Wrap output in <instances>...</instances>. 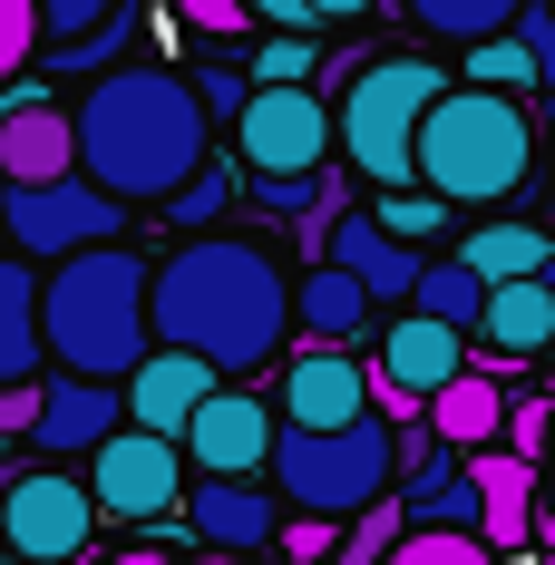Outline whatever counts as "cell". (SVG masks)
<instances>
[{
  "mask_svg": "<svg viewBox=\"0 0 555 565\" xmlns=\"http://www.w3.org/2000/svg\"><path fill=\"white\" fill-rule=\"evenodd\" d=\"M536 565H555V546H546V556H536Z\"/></svg>",
  "mask_w": 555,
  "mask_h": 565,
  "instance_id": "48",
  "label": "cell"
},
{
  "mask_svg": "<svg viewBox=\"0 0 555 565\" xmlns=\"http://www.w3.org/2000/svg\"><path fill=\"white\" fill-rule=\"evenodd\" d=\"M399 429H389L381 409L361 419V429H282L274 449V488L292 498V516H361L381 508L389 488H399Z\"/></svg>",
  "mask_w": 555,
  "mask_h": 565,
  "instance_id": "6",
  "label": "cell"
},
{
  "mask_svg": "<svg viewBox=\"0 0 555 565\" xmlns=\"http://www.w3.org/2000/svg\"><path fill=\"white\" fill-rule=\"evenodd\" d=\"M371 0H312V20H361Z\"/></svg>",
  "mask_w": 555,
  "mask_h": 565,
  "instance_id": "42",
  "label": "cell"
},
{
  "mask_svg": "<svg viewBox=\"0 0 555 565\" xmlns=\"http://www.w3.org/2000/svg\"><path fill=\"white\" fill-rule=\"evenodd\" d=\"M458 264H478L488 282H536V274L555 264V244H546V225H516V215H498V225H468Z\"/></svg>",
  "mask_w": 555,
  "mask_h": 565,
  "instance_id": "25",
  "label": "cell"
},
{
  "mask_svg": "<svg viewBox=\"0 0 555 565\" xmlns=\"http://www.w3.org/2000/svg\"><path fill=\"white\" fill-rule=\"evenodd\" d=\"M458 351H468V332H448V322H429V312H399V322L381 332V361H371V371L399 381V391H419V399H439V391L468 381Z\"/></svg>",
  "mask_w": 555,
  "mask_h": 565,
  "instance_id": "17",
  "label": "cell"
},
{
  "mask_svg": "<svg viewBox=\"0 0 555 565\" xmlns=\"http://www.w3.org/2000/svg\"><path fill=\"white\" fill-rule=\"evenodd\" d=\"M157 274L127 254V244H98V254H68L50 274V361L68 381H137L157 351Z\"/></svg>",
  "mask_w": 555,
  "mask_h": 565,
  "instance_id": "3",
  "label": "cell"
},
{
  "mask_svg": "<svg viewBox=\"0 0 555 565\" xmlns=\"http://www.w3.org/2000/svg\"><path fill=\"white\" fill-rule=\"evenodd\" d=\"M292 565H341V526L332 516H282V536H274Z\"/></svg>",
  "mask_w": 555,
  "mask_h": 565,
  "instance_id": "37",
  "label": "cell"
},
{
  "mask_svg": "<svg viewBox=\"0 0 555 565\" xmlns=\"http://www.w3.org/2000/svg\"><path fill=\"white\" fill-rule=\"evenodd\" d=\"M0 565H20V556H10V536H0Z\"/></svg>",
  "mask_w": 555,
  "mask_h": 565,
  "instance_id": "46",
  "label": "cell"
},
{
  "mask_svg": "<svg viewBox=\"0 0 555 565\" xmlns=\"http://www.w3.org/2000/svg\"><path fill=\"white\" fill-rule=\"evenodd\" d=\"M546 429H555V419H546V399H516V419H506V449H516V458H536V449H546Z\"/></svg>",
  "mask_w": 555,
  "mask_h": 565,
  "instance_id": "39",
  "label": "cell"
},
{
  "mask_svg": "<svg viewBox=\"0 0 555 565\" xmlns=\"http://www.w3.org/2000/svg\"><path fill=\"white\" fill-rule=\"evenodd\" d=\"M546 292H555V264H546Z\"/></svg>",
  "mask_w": 555,
  "mask_h": 565,
  "instance_id": "47",
  "label": "cell"
},
{
  "mask_svg": "<svg viewBox=\"0 0 555 565\" xmlns=\"http://www.w3.org/2000/svg\"><path fill=\"white\" fill-rule=\"evenodd\" d=\"M244 58H254V88H312V78H322V50H312L302 30H264Z\"/></svg>",
  "mask_w": 555,
  "mask_h": 565,
  "instance_id": "29",
  "label": "cell"
},
{
  "mask_svg": "<svg viewBox=\"0 0 555 565\" xmlns=\"http://www.w3.org/2000/svg\"><path fill=\"white\" fill-rule=\"evenodd\" d=\"M215 391H224V371H215V361H195V351H157V361L127 381V419L185 449V429L205 419V399H215Z\"/></svg>",
  "mask_w": 555,
  "mask_h": 565,
  "instance_id": "14",
  "label": "cell"
},
{
  "mask_svg": "<svg viewBox=\"0 0 555 565\" xmlns=\"http://www.w3.org/2000/svg\"><path fill=\"white\" fill-rule=\"evenodd\" d=\"M254 20H264V30H322L312 0H254Z\"/></svg>",
  "mask_w": 555,
  "mask_h": 565,
  "instance_id": "41",
  "label": "cell"
},
{
  "mask_svg": "<svg viewBox=\"0 0 555 565\" xmlns=\"http://www.w3.org/2000/svg\"><path fill=\"white\" fill-rule=\"evenodd\" d=\"M108 565H167V556H157V546H127V556H108Z\"/></svg>",
  "mask_w": 555,
  "mask_h": 565,
  "instance_id": "43",
  "label": "cell"
},
{
  "mask_svg": "<svg viewBox=\"0 0 555 565\" xmlns=\"http://www.w3.org/2000/svg\"><path fill=\"white\" fill-rule=\"evenodd\" d=\"M526 175H536V117H526V98H498V88L458 78L429 108V127H419V185L458 215V205H516Z\"/></svg>",
  "mask_w": 555,
  "mask_h": 565,
  "instance_id": "4",
  "label": "cell"
},
{
  "mask_svg": "<svg viewBox=\"0 0 555 565\" xmlns=\"http://www.w3.org/2000/svg\"><path fill=\"white\" fill-rule=\"evenodd\" d=\"M371 292H361V274H341V264H302V282H292V322H302V341H322V351H351V341L371 332Z\"/></svg>",
  "mask_w": 555,
  "mask_h": 565,
  "instance_id": "20",
  "label": "cell"
},
{
  "mask_svg": "<svg viewBox=\"0 0 555 565\" xmlns=\"http://www.w3.org/2000/svg\"><path fill=\"white\" fill-rule=\"evenodd\" d=\"M117 10H137V0H40V30H50V58H68V50H88L98 30H108Z\"/></svg>",
  "mask_w": 555,
  "mask_h": 565,
  "instance_id": "30",
  "label": "cell"
},
{
  "mask_svg": "<svg viewBox=\"0 0 555 565\" xmlns=\"http://www.w3.org/2000/svg\"><path fill=\"white\" fill-rule=\"evenodd\" d=\"M50 371V282L20 254H0V391Z\"/></svg>",
  "mask_w": 555,
  "mask_h": 565,
  "instance_id": "18",
  "label": "cell"
},
{
  "mask_svg": "<svg viewBox=\"0 0 555 565\" xmlns=\"http://www.w3.org/2000/svg\"><path fill=\"white\" fill-rule=\"evenodd\" d=\"M448 78L439 58L399 50V58H371L361 78H351V98H341V167L361 175L371 195H409L419 185V127H429V108H439Z\"/></svg>",
  "mask_w": 555,
  "mask_h": 565,
  "instance_id": "5",
  "label": "cell"
},
{
  "mask_svg": "<svg viewBox=\"0 0 555 565\" xmlns=\"http://www.w3.org/2000/svg\"><path fill=\"white\" fill-rule=\"evenodd\" d=\"M409 498H381V508H361L351 526H341V565H389L399 546H409Z\"/></svg>",
  "mask_w": 555,
  "mask_h": 565,
  "instance_id": "27",
  "label": "cell"
},
{
  "mask_svg": "<svg viewBox=\"0 0 555 565\" xmlns=\"http://www.w3.org/2000/svg\"><path fill=\"white\" fill-rule=\"evenodd\" d=\"M371 419V371L351 351L302 341V361H282V429H361Z\"/></svg>",
  "mask_w": 555,
  "mask_h": 565,
  "instance_id": "11",
  "label": "cell"
},
{
  "mask_svg": "<svg viewBox=\"0 0 555 565\" xmlns=\"http://www.w3.org/2000/svg\"><path fill=\"white\" fill-rule=\"evenodd\" d=\"M389 565H498V546L468 536V526H409V546H399Z\"/></svg>",
  "mask_w": 555,
  "mask_h": 565,
  "instance_id": "31",
  "label": "cell"
},
{
  "mask_svg": "<svg viewBox=\"0 0 555 565\" xmlns=\"http://www.w3.org/2000/svg\"><path fill=\"white\" fill-rule=\"evenodd\" d=\"M399 10H409V30L458 40V58H468V50H488V40H516V20L536 0H399Z\"/></svg>",
  "mask_w": 555,
  "mask_h": 565,
  "instance_id": "24",
  "label": "cell"
},
{
  "mask_svg": "<svg viewBox=\"0 0 555 565\" xmlns=\"http://www.w3.org/2000/svg\"><path fill=\"white\" fill-rule=\"evenodd\" d=\"M78 175V108L20 98L0 108V185H68Z\"/></svg>",
  "mask_w": 555,
  "mask_h": 565,
  "instance_id": "13",
  "label": "cell"
},
{
  "mask_svg": "<svg viewBox=\"0 0 555 565\" xmlns=\"http://www.w3.org/2000/svg\"><path fill=\"white\" fill-rule=\"evenodd\" d=\"M40 419H50V381H10L0 391V439H40Z\"/></svg>",
  "mask_w": 555,
  "mask_h": 565,
  "instance_id": "38",
  "label": "cell"
},
{
  "mask_svg": "<svg viewBox=\"0 0 555 565\" xmlns=\"http://www.w3.org/2000/svg\"><path fill=\"white\" fill-rule=\"evenodd\" d=\"M40 50H50V30H40V0H0V78H20Z\"/></svg>",
  "mask_w": 555,
  "mask_h": 565,
  "instance_id": "33",
  "label": "cell"
},
{
  "mask_svg": "<svg viewBox=\"0 0 555 565\" xmlns=\"http://www.w3.org/2000/svg\"><path fill=\"white\" fill-rule=\"evenodd\" d=\"M215 167V108L195 98V68H108L78 98V175L117 205H175Z\"/></svg>",
  "mask_w": 555,
  "mask_h": 565,
  "instance_id": "1",
  "label": "cell"
},
{
  "mask_svg": "<svg viewBox=\"0 0 555 565\" xmlns=\"http://www.w3.org/2000/svg\"><path fill=\"white\" fill-rule=\"evenodd\" d=\"M468 478H478V498H488V546H526L536 536V458L516 449H478L468 458Z\"/></svg>",
  "mask_w": 555,
  "mask_h": 565,
  "instance_id": "22",
  "label": "cell"
},
{
  "mask_svg": "<svg viewBox=\"0 0 555 565\" xmlns=\"http://www.w3.org/2000/svg\"><path fill=\"white\" fill-rule=\"evenodd\" d=\"M195 98L224 117V127H244V108H254V68H234V58H215V68H195Z\"/></svg>",
  "mask_w": 555,
  "mask_h": 565,
  "instance_id": "36",
  "label": "cell"
},
{
  "mask_svg": "<svg viewBox=\"0 0 555 565\" xmlns=\"http://www.w3.org/2000/svg\"><path fill=\"white\" fill-rule=\"evenodd\" d=\"M371 215H381V234H399V244H429V234L448 225V205L429 195V185H409V195H381Z\"/></svg>",
  "mask_w": 555,
  "mask_h": 565,
  "instance_id": "32",
  "label": "cell"
},
{
  "mask_svg": "<svg viewBox=\"0 0 555 565\" xmlns=\"http://www.w3.org/2000/svg\"><path fill=\"white\" fill-rule=\"evenodd\" d=\"M458 78H468V88H498V98L546 88V68H536V50H526V40H488V50H468V58H458Z\"/></svg>",
  "mask_w": 555,
  "mask_h": 565,
  "instance_id": "28",
  "label": "cell"
},
{
  "mask_svg": "<svg viewBox=\"0 0 555 565\" xmlns=\"http://www.w3.org/2000/svg\"><path fill=\"white\" fill-rule=\"evenodd\" d=\"M78 565H88V556H78Z\"/></svg>",
  "mask_w": 555,
  "mask_h": 565,
  "instance_id": "49",
  "label": "cell"
},
{
  "mask_svg": "<svg viewBox=\"0 0 555 565\" xmlns=\"http://www.w3.org/2000/svg\"><path fill=\"white\" fill-rule=\"evenodd\" d=\"M488 371H516V361H536L555 341V292H546V274L536 282H498V302H488Z\"/></svg>",
  "mask_w": 555,
  "mask_h": 565,
  "instance_id": "23",
  "label": "cell"
},
{
  "mask_svg": "<svg viewBox=\"0 0 555 565\" xmlns=\"http://www.w3.org/2000/svg\"><path fill=\"white\" fill-rule=\"evenodd\" d=\"M332 147H341V108L322 88H254V108L234 127L244 175H332Z\"/></svg>",
  "mask_w": 555,
  "mask_h": 565,
  "instance_id": "8",
  "label": "cell"
},
{
  "mask_svg": "<svg viewBox=\"0 0 555 565\" xmlns=\"http://www.w3.org/2000/svg\"><path fill=\"white\" fill-rule=\"evenodd\" d=\"M185 526L205 536V556H254V546L282 536V508L254 478H195V488H185Z\"/></svg>",
  "mask_w": 555,
  "mask_h": 565,
  "instance_id": "15",
  "label": "cell"
},
{
  "mask_svg": "<svg viewBox=\"0 0 555 565\" xmlns=\"http://www.w3.org/2000/svg\"><path fill=\"white\" fill-rule=\"evenodd\" d=\"M332 264H341V274H361V292H371V302H419V282H429L419 244L381 234V215H341V234H332Z\"/></svg>",
  "mask_w": 555,
  "mask_h": 565,
  "instance_id": "19",
  "label": "cell"
},
{
  "mask_svg": "<svg viewBox=\"0 0 555 565\" xmlns=\"http://www.w3.org/2000/svg\"><path fill=\"white\" fill-rule=\"evenodd\" d=\"M0 225H10V244H20V254L68 264V254L117 244L127 205H117L108 185H88V175H68V185H0Z\"/></svg>",
  "mask_w": 555,
  "mask_h": 565,
  "instance_id": "9",
  "label": "cell"
},
{
  "mask_svg": "<svg viewBox=\"0 0 555 565\" xmlns=\"http://www.w3.org/2000/svg\"><path fill=\"white\" fill-rule=\"evenodd\" d=\"M488 302H498V282L448 254V264H429V282H419L409 312H429V322H448V332H488Z\"/></svg>",
  "mask_w": 555,
  "mask_h": 565,
  "instance_id": "26",
  "label": "cell"
},
{
  "mask_svg": "<svg viewBox=\"0 0 555 565\" xmlns=\"http://www.w3.org/2000/svg\"><path fill=\"white\" fill-rule=\"evenodd\" d=\"M117 429H137V419H127V391H117V381H68V371H58V381H50V419H40V439H30V449H50V458H98Z\"/></svg>",
  "mask_w": 555,
  "mask_h": 565,
  "instance_id": "16",
  "label": "cell"
},
{
  "mask_svg": "<svg viewBox=\"0 0 555 565\" xmlns=\"http://www.w3.org/2000/svg\"><path fill=\"white\" fill-rule=\"evenodd\" d=\"M506 419H516V399H506V371H468L458 391L429 399V429H439L458 458H478V449H506Z\"/></svg>",
  "mask_w": 555,
  "mask_h": 565,
  "instance_id": "21",
  "label": "cell"
},
{
  "mask_svg": "<svg viewBox=\"0 0 555 565\" xmlns=\"http://www.w3.org/2000/svg\"><path fill=\"white\" fill-rule=\"evenodd\" d=\"M224 205H234V175H224V167H205V175H195V185H185V195L167 205V225H185V244H195V234L215 225Z\"/></svg>",
  "mask_w": 555,
  "mask_h": 565,
  "instance_id": "34",
  "label": "cell"
},
{
  "mask_svg": "<svg viewBox=\"0 0 555 565\" xmlns=\"http://www.w3.org/2000/svg\"><path fill=\"white\" fill-rule=\"evenodd\" d=\"M185 565H254V556H185Z\"/></svg>",
  "mask_w": 555,
  "mask_h": 565,
  "instance_id": "45",
  "label": "cell"
},
{
  "mask_svg": "<svg viewBox=\"0 0 555 565\" xmlns=\"http://www.w3.org/2000/svg\"><path fill=\"white\" fill-rule=\"evenodd\" d=\"M546 215H555V137H546Z\"/></svg>",
  "mask_w": 555,
  "mask_h": 565,
  "instance_id": "44",
  "label": "cell"
},
{
  "mask_svg": "<svg viewBox=\"0 0 555 565\" xmlns=\"http://www.w3.org/2000/svg\"><path fill=\"white\" fill-rule=\"evenodd\" d=\"M0 536L20 565H78L98 536V488L68 478V468H20L0 488Z\"/></svg>",
  "mask_w": 555,
  "mask_h": 565,
  "instance_id": "7",
  "label": "cell"
},
{
  "mask_svg": "<svg viewBox=\"0 0 555 565\" xmlns=\"http://www.w3.org/2000/svg\"><path fill=\"white\" fill-rule=\"evenodd\" d=\"M274 449H282V419L254 391H215L205 419L185 429V458H195L205 478H254V468H274Z\"/></svg>",
  "mask_w": 555,
  "mask_h": 565,
  "instance_id": "12",
  "label": "cell"
},
{
  "mask_svg": "<svg viewBox=\"0 0 555 565\" xmlns=\"http://www.w3.org/2000/svg\"><path fill=\"white\" fill-rule=\"evenodd\" d=\"M88 488H98V516H167L185 508V449L157 439V429H117L108 449L88 458Z\"/></svg>",
  "mask_w": 555,
  "mask_h": 565,
  "instance_id": "10",
  "label": "cell"
},
{
  "mask_svg": "<svg viewBox=\"0 0 555 565\" xmlns=\"http://www.w3.org/2000/svg\"><path fill=\"white\" fill-rule=\"evenodd\" d=\"M292 341V274L254 234H195L157 264V351H195L215 371H264Z\"/></svg>",
  "mask_w": 555,
  "mask_h": 565,
  "instance_id": "2",
  "label": "cell"
},
{
  "mask_svg": "<svg viewBox=\"0 0 555 565\" xmlns=\"http://www.w3.org/2000/svg\"><path fill=\"white\" fill-rule=\"evenodd\" d=\"M516 40L536 50V68H546V88H555V10H526V20H516Z\"/></svg>",
  "mask_w": 555,
  "mask_h": 565,
  "instance_id": "40",
  "label": "cell"
},
{
  "mask_svg": "<svg viewBox=\"0 0 555 565\" xmlns=\"http://www.w3.org/2000/svg\"><path fill=\"white\" fill-rule=\"evenodd\" d=\"M167 10L185 20V30H195V40H224V50L254 30V0H167Z\"/></svg>",
  "mask_w": 555,
  "mask_h": 565,
  "instance_id": "35",
  "label": "cell"
}]
</instances>
